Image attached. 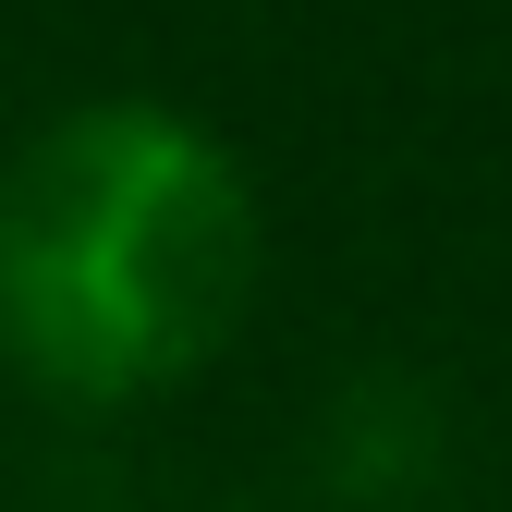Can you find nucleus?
I'll return each instance as SVG.
<instances>
[{
  "mask_svg": "<svg viewBox=\"0 0 512 512\" xmlns=\"http://www.w3.org/2000/svg\"><path fill=\"white\" fill-rule=\"evenodd\" d=\"M439 464H452V427H439V391L403 366L354 378V391L330 403V427H317V476H330V500L354 512H403L439 488Z\"/></svg>",
  "mask_w": 512,
  "mask_h": 512,
  "instance_id": "nucleus-2",
  "label": "nucleus"
},
{
  "mask_svg": "<svg viewBox=\"0 0 512 512\" xmlns=\"http://www.w3.org/2000/svg\"><path fill=\"white\" fill-rule=\"evenodd\" d=\"M256 293V196L208 122L86 98L0 171V354L49 403H147L196 378Z\"/></svg>",
  "mask_w": 512,
  "mask_h": 512,
  "instance_id": "nucleus-1",
  "label": "nucleus"
}]
</instances>
